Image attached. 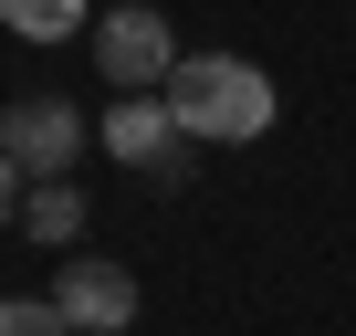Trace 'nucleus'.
<instances>
[{
	"mask_svg": "<svg viewBox=\"0 0 356 336\" xmlns=\"http://www.w3.org/2000/svg\"><path fill=\"white\" fill-rule=\"evenodd\" d=\"M0 336H74V326H63V305H42V294H0Z\"/></svg>",
	"mask_w": 356,
	"mask_h": 336,
	"instance_id": "8",
	"label": "nucleus"
},
{
	"mask_svg": "<svg viewBox=\"0 0 356 336\" xmlns=\"http://www.w3.org/2000/svg\"><path fill=\"white\" fill-rule=\"evenodd\" d=\"M95 74L115 95H157L178 74V32L168 11H147V0H126V11H95Z\"/></svg>",
	"mask_w": 356,
	"mask_h": 336,
	"instance_id": "3",
	"label": "nucleus"
},
{
	"mask_svg": "<svg viewBox=\"0 0 356 336\" xmlns=\"http://www.w3.org/2000/svg\"><path fill=\"white\" fill-rule=\"evenodd\" d=\"M0 22H11L22 43H74L95 22V0H0Z\"/></svg>",
	"mask_w": 356,
	"mask_h": 336,
	"instance_id": "7",
	"label": "nucleus"
},
{
	"mask_svg": "<svg viewBox=\"0 0 356 336\" xmlns=\"http://www.w3.org/2000/svg\"><path fill=\"white\" fill-rule=\"evenodd\" d=\"M22 231H32L42 252L84 242V190H74V179H32V200H22Z\"/></svg>",
	"mask_w": 356,
	"mask_h": 336,
	"instance_id": "6",
	"label": "nucleus"
},
{
	"mask_svg": "<svg viewBox=\"0 0 356 336\" xmlns=\"http://www.w3.org/2000/svg\"><path fill=\"white\" fill-rule=\"evenodd\" d=\"M53 305H63L74 336H126L136 326V273L126 263H63L53 273Z\"/></svg>",
	"mask_w": 356,
	"mask_h": 336,
	"instance_id": "5",
	"label": "nucleus"
},
{
	"mask_svg": "<svg viewBox=\"0 0 356 336\" xmlns=\"http://www.w3.org/2000/svg\"><path fill=\"white\" fill-rule=\"evenodd\" d=\"M168 95V116L178 126H189L200 147H252L262 126H273V74L262 63H241V53H178V74L157 84Z\"/></svg>",
	"mask_w": 356,
	"mask_h": 336,
	"instance_id": "1",
	"label": "nucleus"
},
{
	"mask_svg": "<svg viewBox=\"0 0 356 336\" xmlns=\"http://www.w3.org/2000/svg\"><path fill=\"white\" fill-rule=\"evenodd\" d=\"M95 147H105L115 168H136V179L178 190V179H189V147H200V137L168 116V95H115V105H105V126H95Z\"/></svg>",
	"mask_w": 356,
	"mask_h": 336,
	"instance_id": "2",
	"label": "nucleus"
},
{
	"mask_svg": "<svg viewBox=\"0 0 356 336\" xmlns=\"http://www.w3.org/2000/svg\"><path fill=\"white\" fill-rule=\"evenodd\" d=\"M22 200H32V190H22V168L0 158V221H22Z\"/></svg>",
	"mask_w": 356,
	"mask_h": 336,
	"instance_id": "9",
	"label": "nucleus"
},
{
	"mask_svg": "<svg viewBox=\"0 0 356 336\" xmlns=\"http://www.w3.org/2000/svg\"><path fill=\"white\" fill-rule=\"evenodd\" d=\"M84 147H95V126L63 95H11V105H0V158H11L22 179H74Z\"/></svg>",
	"mask_w": 356,
	"mask_h": 336,
	"instance_id": "4",
	"label": "nucleus"
}]
</instances>
